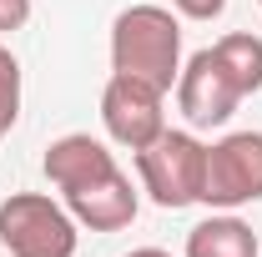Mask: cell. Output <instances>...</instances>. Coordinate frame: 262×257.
<instances>
[{
  "label": "cell",
  "instance_id": "8fae6325",
  "mask_svg": "<svg viewBox=\"0 0 262 257\" xmlns=\"http://www.w3.org/2000/svg\"><path fill=\"white\" fill-rule=\"evenodd\" d=\"M15 116H20V61L0 46V141L10 136Z\"/></svg>",
  "mask_w": 262,
  "mask_h": 257
},
{
  "label": "cell",
  "instance_id": "8992f818",
  "mask_svg": "<svg viewBox=\"0 0 262 257\" xmlns=\"http://www.w3.org/2000/svg\"><path fill=\"white\" fill-rule=\"evenodd\" d=\"M242 96L247 91L237 86V76L227 71V61L212 46L196 51L192 61L182 66V76H177V106H182V116L192 126H222V121H232V111H237Z\"/></svg>",
  "mask_w": 262,
  "mask_h": 257
},
{
  "label": "cell",
  "instance_id": "7c38bea8",
  "mask_svg": "<svg viewBox=\"0 0 262 257\" xmlns=\"http://www.w3.org/2000/svg\"><path fill=\"white\" fill-rule=\"evenodd\" d=\"M187 20H217L222 10H227V0H171Z\"/></svg>",
  "mask_w": 262,
  "mask_h": 257
},
{
  "label": "cell",
  "instance_id": "277c9868",
  "mask_svg": "<svg viewBox=\"0 0 262 257\" xmlns=\"http://www.w3.org/2000/svg\"><path fill=\"white\" fill-rule=\"evenodd\" d=\"M207 207H247L262 202V131H232L207 146V182H202Z\"/></svg>",
  "mask_w": 262,
  "mask_h": 257
},
{
  "label": "cell",
  "instance_id": "5bb4252c",
  "mask_svg": "<svg viewBox=\"0 0 262 257\" xmlns=\"http://www.w3.org/2000/svg\"><path fill=\"white\" fill-rule=\"evenodd\" d=\"M126 257H171V252H162V247H136V252H126Z\"/></svg>",
  "mask_w": 262,
  "mask_h": 257
},
{
  "label": "cell",
  "instance_id": "9c48e42d",
  "mask_svg": "<svg viewBox=\"0 0 262 257\" xmlns=\"http://www.w3.org/2000/svg\"><path fill=\"white\" fill-rule=\"evenodd\" d=\"M187 257H257V232L242 217H207L187 232Z\"/></svg>",
  "mask_w": 262,
  "mask_h": 257
},
{
  "label": "cell",
  "instance_id": "ba28073f",
  "mask_svg": "<svg viewBox=\"0 0 262 257\" xmlns=\"http://www.w3.org/2000/svg\"><path fill=\"white\" fill-rule=\"evenodd\" d=\"M111 166H116V157L106 152V141L86 136V131H71V136H56V141L46 146V161H40L46 182H51V187H61V192L81 187V182H91V177L111 172Z\"/></svg>",
  "mask_w": 262,
  "mask_h": 257
},
{
  "label": "cell",
  "instance_id": "9a60e30c",
  "mask_svg": "<svg viewBox=\"0 0 262 257\" xmlns=\"http://www.w3.org/2000/svg\"><path fill=\"white\" fill-rule=\"evenodd\" d=\"M257 5H262V0H257Z\"/></svg>",
  "mask_w": 262,
  "mask_h": 257
},
{
  "label": "cell",
  "instance_id": "6da1fadb",
  "mask_svg": "<svg viewBox=\"0 0 262 257\" xmlns=\"http://www.w3.org/2000/svg\"><path fill=\"white\" fill-rule=\"evenodd\" d=\"M111 71L171 91L182 76V26L166 5H126L111 20Z\"/></svg>",
  "mask_w": 262,
  "mask_h": 257
},
{
  "label": "cell",
  "instance_id": "30bf717a",
  "mask_svg": "<svg viewBox=\"0 0 262 257\" xmlns=\"http://www.w3.org/2000/svg\"><path fill=\"white\" fill-rule=\"evenodd\" d=\"M212 51L227 61V71L237 76V86H242L247 96H252V91H262V35H252V31H232V35H222Z\"/></svg>",
  "mask_w": 262,
  "mask_h": 257
},
{
  "label": "cell",
  "instance_id": "7a4b0ae2",
  "mask_svg": "<svg viewBox=\"0 0 262 257\" xmlns=\"http://www.w3.org/2000/svg\"><path fill=\"white\" fill-rule=\"evenodd\" d=\"M136 177L146 197L166 207V212H182L202 202V182H207V146L196 141L192 131H171L166 126L151 146L136 152Z\"/></svg>",
  "mask_w": 262,
  "mask_h": 257
},
{
  "label": "cell",
  "instance_id": "4fadbf2b",
  "mask_svg": "<svg viewBox=\"0 0 262 257\" xmlns=\"http://www.w3.org/2000/svg\"><path fill=\"white\" fill-rule=\"evenodd\" d=\"M31 20V0H0V31H20Z\"/></svg>",
  "mask_w": 262,
  "mask_h": 257
},
{
  "label": "cell",
  "instance_id": "3957f363",
  "mask_svg": "<svg viewBox=\"0 0 262 257\" xmlns=\"http://www.w3.org/2000/svg\"><path fill=\"white\" fill-rule=\"evenodd\" d=\"M76 217L46 192H10L0 202V247L10 257H76Z\"/></svg>",
  "mask_w": 262,
  "mask_h": 257
},
{
  "label": "cell",
  "instance_id": "5b68a950",
  "mask_svg": "<svg viewBox=\"0 0 262 257\" xmlns=\"http://www.w3.org/2000/svg\"><path fill=\"white\" fill-rule=\"evenodd\" d=\"M101 121H106V131H111L116 146L141 152V146H151L166 131L162 91L146 86V81H136V76H116V71H111V81H106V91H101Z\"/></svg>",
  "mask_w": 262,
  "mask_h": 257
},
{
  "label": "cell",
  "instance_id": "52a82bcc",
  "mask_svg": "<svg viewBox=\"0 0 262 257\" xmlns=\"http://www.w3.org/2000/svg\"><path fill=\"white\" fill-rule=\"evenodd\" d=\"M136 207H141L136 187H131V177L121 166H111V172H101V177H91V182L66 192V212L76 217V227H91V232H121V227H131Z\"/></svg>",
  "mask_w": 262,
  "mask_h": 257
}]
</instances>
